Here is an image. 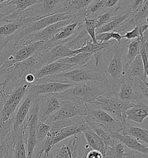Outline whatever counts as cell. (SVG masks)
Returning a JSON list of instances; mask_svg holds the SVG:
<instances>
[{"label":"cell","mask_w":148,"mask_h":158,"mask_svg":"<svg viewBox=\"0 0 148 158\" xmlns=\"http://www.w3.org/2000/svg\"><path fill=\"white\" fill-rule=\"evenodd\" d=\"M47 81H63L71 84L98 82L109 85L105 71L92 65L79 67V68H75L73 70L71 69L69 71L40 79L34 84Z\"/></svg>","instance_id":"1"},{"label":"cell","mask_w":148,"mask_h":158,"mask_svg":"<svg viewBox=\"0 0 148 158\" xmlns=\"http://www.w3.org/2000/svg\"><path fill=\"white\" fill-rule=\"evenodd\" d=\"M134 104L121 102L115 92L109 87L87 106L88 107H97L107 112L114 119L125 127L127 123L125 111Z\"/></svg>","instance_id":"2"},{"label":"cell","mask_w":148,"mask_h":158,"mask_svg":"<svg viewBox=\"0 0 148 158\" xmlns=\"http://www.w3.org/2000/svg\"><path fill=\"white\" fill-rule=\"evenodd\" d=\"M30 85L20 84L13 89L0 88V122L2 124L13 121L15 112L27 92Z\"/></svg>","instance_id":"3"},{"label":"cell","mask_w":148,"mask_h":158,"mask_svg":"<svg viewBox=\"0 0 148 158\" xmlns=\"http://www.w3.org/2000/svg\"><path fill=\"white\" fill-rule=\"evenodd\" d=\"M109 85L98 82H86L74 85L60 93H56L62 100L81 102L90 104L103 93Z\"/></svg>","instance_id":"4"},{"label":"cell","mask_w":148,"mask_h":158,"mask_svg":"<svg viewBox=\"0 0 148 158\" xmlns=\"http://www.w3.org/2000/svg\"><path fill=\"white\" fill-rule=\"evenodd\" d=\"M69 141L60 142L54 146L56 158H84L90 148L81 133L73 137ZM49 158H53L49 155Z\"/></svg>","instance_id":"5"},{"label":"cell","mask_w":148,"mask_h":158,"mask_svg":"<svg viewBox=\"0 0 148 158\" xmlns=\"http://www.w3.org/2000/svg\"><path fill=\"white\" fill-rule=\"evenodd\" d=\"M75 15L67 12H60L46 16L40 17V18L36 20L28 22L24 27L10 41L14 42H18L28 35L37 33L52 24L72 19Z\"/></svg>","instance_id":"6"},{"label":"cell","mask_w":148,"mask_h":158,"mask_svg":"<svg viewBox=\"0 0 148 158\" xmlns=\"http://www.w3.org/2000/svg\"><path fill=\"white\" fill-rule=\"evenodd\" d=\"M87 110L88 106L84 102L62 100L58 110L53 113L45 122L49 123L59 120L72 119L84 116Z\"/></svg>","instance_id":"7"},{"label":"cell","mask_w":148,"mask_h":158,"mask_svg":"<svg viewBox=\"0 0 148 158\" xmlns=\"http://www.w3.org/2000/svg\"><path fill=\"white\" fill-rule=\"evenodd\" d=\"M106 74L108 84L115 92L118 85L125 78V65L123 62V51L116 46L106 68Z\"/></svg>","instance_id":"8"},{"label":"cell","mask_w":148,"mask_h":158,"mask_svg":"<svg viewBox=\"0 0 148 158\" xmlns=\"http://www.w3.org/2000/svg\"><path fill=\"white\" fill-rule=\"evenodd\" d=\"M39 18V16L28 17L15 20H7L5 18L4 20L0 22V52L5 45L19 33L28 22L36 20Z\"/></svg>","instance_id":"9"},{"label":"cell","mask_w":148,"mask_h":158,"mask_svg":"<svg viewBox=\"0 0 148 158\" xmlns=\"http://www.w3.org/2000/svg\"><path fill=\"white\" fill-rule=\"evenodd\" d=\"M72 20L73 19L72 18L67 20L60 21L56 23L52 24L37 33L30 34L18 42H14L11 41H9V42L15 45H27L34 42L48 41L52 39L62 28L71 23Z\"/></svg>","instance_id":"10"},{"label":"cell","mask_w":148,"mask_h":158,"mask_svg":"<svg viewBox=\"0 0 148 158\" xmlns=\"http://www.w3.org/2000/svg\"><path fill=\"white\" fill-rule=\"evenodd\" d=\"M85 116L87 121L102 124L111 133H120L124 128V126L114 119L109 114L97 107H88Z\"/></svg>","instance_id":"11"},{"label":"cell","mask_w":148,"mask_h":158,"mask_svg":"<svg viewBox=\"0 0 148 158\" xmlns=\"http://www.w3.org/2000/svg\"><path fill=\"white\" fill-rule=\"evenodd\" d=\"M39 110L38 120L45 121L60 108L62 100L57 94H45L38 96Z\"/></svg>","instance_id":"12"},{"label":"cell","mask_w":148,"mask_h":158,"mask_svg":"<svg viewBox=\"0 0 148 158\" xmlns=\"http://www.w3.org/2000/svg\"><path fill=\"white\" fill-rule=\"evenodd\" d=\"M74 85L63 81H47L31 84L28 90L32 92L36 96H38L45 94L61 93L72 87Z\"/></svg>","instance_id":"13"},{"label":"cell","mask_w":148,"mask_h":158,"mask_svg":"<svg viewBox=\"0 0 148 158\" xmlns=\"http://www.w3.org/2000/svg\"><path fill=\"white\" fill-rule=\"evenodd\" d=\"M37 97L38 96H36L32 92L27 90V92L19 104L14 115L12 130L17 131L22 128L33 102Z\"/></svg>","instance_id":"14"},{"label":"cell","mask_w":148,"mask_h":158,"mask_svg":"<svg viewBox=\"0 0 148 158\" xmlns=\"http://www.w3.org/2000/svg\"><path fill=\"white\" fill-rule=\"evenodd\" d=\"M73 67H75L58 61L46 64L35 72V82L34 84L40 79L59 74L60 73L72 69Z\"/></svg>","instance_id":"15"},{"label":"cell","mask_w":148,"mask_h":158,"mask_svg":"<svg viewBox=\"0 0 148 158\" xmlns=\"http://www.w3.org/2000/svg\"><path fill=\"white\" fill-rule=\"evenodd\" d=\"M12 131L14 133V137L9 145L8 158H27V145L23 136L22 127L18 130Z\"/></svg>","instance_id":"16"},{"label":"cell","mask_w":148,"mask_h":158,"mask_svg":"<svg viewBox=\"0 0 148 158\" xmlns=\"http://www.w3.org/2000/svg\"><path fill=\"white\" fill-rule=\"evenodd\" d=\"M80 129L81 133L89 147L100 152L104 156L105 152V145L101 138L87 125L86 119L80 123Z\"/></svg>","instance_id":"17"},{"label":"cell","mask_w":148,"mask_h":158,"mask_svg":"<svg viewBox=\"0 0 148 158\" xmlns=\"http://www.w3.org/2000/svg\"><path fill=\"white\" fill-rule=\"evenodd\" d=\"M117 98L123 102L129 104H135L141 101L138 96L134 91L128 80L125 77L119 84L115 90Z\"/></svg>","instance_id":"18"},{"label":"cell","mask_w":148,"mask_h":158,"mask_svg":"<svg viewBox=\"0 0 148 158\" xmlns=\"http://www.w3.org/2000/svg\"><path fill=\"white\" fill-rule=\"evenodd\" d=\"M127 121L142 124L148 115V104L139 101L125 111Z\"/></svg>","instance_id":"19"},{"label":"cell","mask_w":148,"mask_h":158,"mask_svg":"<svg viewBox=\"0 0 148 158\" xmlns=\"http://www.w3.org/2000/svg\"><path fill=\"white\" fill-rule=\"evenodd\" d=\"M41 1L42 0H10L7 2L1 4L0 10L6 6H12L11 9L5 10L4 12L15 16L33 5L37 4Z\"/></svg>","instance_id":"20"},{"label":"cell","mask_w":148,"mask_h":158,"mask_svg":"<svg viewBox=\"0 0 148 158\" xmlns=\"http://www.w3.org/2000/svg\"><path fill=\"white\" fill-rule=\"evenodd\" d=\"M125 77L137 78L148 82V75L145 72L143 61L140 54L136 56L129 66L125 69Z\"/></svg>","instance_id":"21"},{"label":"cell","mask_w":148,"mask_h":158,"mask_svg":"<svg viewBox=\"0 0 148 158\" xmlns=\"http://www.w3.org/2000/svg\"><path fill=\"white\" fill-rule=\"evenodd\" d=\"M112 136L119 141L125 147L131 149V151L148 155V146L140 143L133 137L127 135H121L119 133H112Z\"/></svg>","instance_id":"22"},{"label":"cell","mask_w":148,"mask_h":158,"mask_svg":"<svg viewBox=\"0 0 148 158\" xmlns=\"http://www.w3.org/2000/svg\"><path fill=\"white\" fill-rule=\"evenodd\" d=\"M78 24V22H74L72 20L71 23L65 26L60 31L57 33L52 39L48 41H46V50L56 44H60V42L64 41L67 38L69 37L71 35H72L74 34L75 30Z\"/></svg>","instance_id":"23"},{"label":"cell","mask_w":148,"mask_h":158,"mask_svg":"<svg viewBox=\"0 0 148 158\" xmlns=\"http://www.w3.org/2000/svg\"><path fill=\"white\" fill-rule=\"evenodd\" d=\"M86 123L101 138L105 145V147L112 145L118 141L112 136L111 131L102 124L87 120Z\"/></svg>","instance_id":"24"},{"label":"cell","mask_w":148,"mask_h":158,"mask_svg":"<svg viewBox=\"0 0 148 158\" xmlns=\"http://www.w3.org/2000/svg\"><path fill=\"white\" fill-rule=\"evenodd\" d=\"M79 133H81L80 124L63 127L55 133H50L53 136V145L55 146L56 144L60 143V142L72 137Z\"/></svg>","instance_id":"25"},{"label":"cell","mask_w":148,"mask_h":158,"mask_svg":"<svg viewBox=\"0 0 148 158\" xmlns=\"http://www.w3.org/2000/svg\"><path fill=\"white\" fill-rule=\"evenodd\" d=\"M120 133L123 135H129L137 139L140 143L148 145V130L146 129L130 125L127 123Z\"/></svg>","instance_id":"26"},{"label":"cell","mask_w":148,"mask_h":158,"mask_svg":"<svg viewBox=\"0 0 148 158\" xmlns=\"http://www.w3.org/2000/svg\"><path fill=\"white\" fill-rule=\"evenodd\" d=\"M94 0H68L62 5V12L76 14L86 10Z\"/></svg>","instance_id":"27"},{"label":"cell","mask_w":148,"mask_h":158,"mask_svg":"<svg viewBox=\"0 0 148 158\" xmlns=\"http://www.w3.org/2000/svg\"><path fill=\"white\" fill-rule=\"evenodd\" d=\"M92 56V53H80L71 57H65L57 61L73 65L75 67H84L92 65L90 63Z\"/></svg>","instance_id":"28"},{"label":"cell","mask_w":148,"mask_h":158,"mask_svg":"<svg viewBox=\"0 0 148 158\" xmlns=\"http://www.w3.org/2000/svg\"><path fill=\"white\" fill-rule=\"evenodd\" d=\"M111 45V44L109 42H97L96 44H93L92 41L86 42L83 46L75 50V54L80 53H95L98 52L105 51L107 48Z\"/></svg>","instance_id":"29"},{"label":"cell","mask_w":148,"mask_h":158,"mask_svg":"<svg viewBox=\"0 0 148 158\" xmlns=\"http://www.w3.org/2000/svg\"><path fill=\"white\" fill-rule=\"evenodd\" d=\"M129 15H121L116 18H113L107 23L102 25L101 27L96 29V35L101 34V33L111 32L115 30V29L119 27V26L123 23L125 19L128 17Z\"/></svg>","instance_id":"30"},{"label":"cell","mask_w":148,"mask_h":158,"mask_svg":"<svg viewBox=\"0 0 148 158\" xmlns=\"http://www.w3.org/2000/svg\"><path fill=\"white\" fill-rule=\"evenodd\" d=\"M126 152L125 146L119 141L106 147L104 158H121Z\"/></svg>","instance_id":"31"},{"label":"cell","mask_w":148,"mask_h":158,"mask_svg":"<svg viewBox=\"0 0 148 158\" xmlns=\"http://www.w3.org/2000/svg\"><path fill=\"white\" fill-rule=\"evenodd\" d=\"M143 38H138L134 39V40L131 41L129 44L128 51L126 55V64L125 65V69L129 66L130 63L134 60V58L139 54L140 41Z\"/></svg>","instance_id":"32"},{"label":"cell","mask_w":148,"mask_h":158,"mask_svg":"<svg viewBox=\"0 0 148 158\" xmlns=\"http://www.w3.org/2000/svg\"><path fill=\"white\" fill-rule=\"evenodd\" d=\"M148 27V23L137 25L132 30L126 32L124 35H122V38H125L128 40H132L138 38H143L144 33L146 31Z\"/></svg>","instance_id":"33"},{"label":"cell","mask_w":148,"mask_h":158,"mask_svg":"<svg viewBox=\"0 0 148 158\" xmlns=\"http://www.w3.org/2000/svg\"><path fill=\"white\" fill-rule=\"evenodd\" d=\"M51 130V127L44 122L38 121L36 126L37 144H40L45 139Z\"/></svg>","instance_id":"34"},{"label":"cell","mask_w":148,"mask_h":158,"mask_svg":"<svg viewBox=\"0 0 148 158\" xmlns=\"http://www.w3.org/2000/svg\"><path fill=\"white\" fill-rule=\"evenodd\" d=\"M96 38L98 42H109L111 39H113L119 43H120L121 40L123 39L122 35L119 33L116 32H106L101 33L96 35Z\"/></svg>","instance_id":"35"},{"label":"cell","mask_w":148,"mask_h":158,"mask_svg":"<svg viewBox=\"0 0 148 158\" xmlns=\"http://www.w3.org/2000/svg\"><path fill=\"white\" fill-rule=\"evenodd\" d=\"M148 0H145L143 4L137 10V13L134 17V21L138 25H141V22L142 20L148 22Z\"/></svg>","instance_id":"36"},{"label":"cell","mask_w":148,"mask_h":158,"mask_svg":"<svg viewBox=\"0 0 148 158\" xmlns=\"http://www.w3.org/2000/svg\"><path fill=\"white\" fill-rule=\"evenodd\" d=\"M84 25L86 33L91 38L93 44L97 43L96 38V23L95 19H89L86 17L84 18Z\"/></svg>","instance_id":"37"},{"label":"cell","mask_w":148,"mask_h":158,"mask_svg":"<svg viewBox=\"0 0 148 158\" xmlns=\"http://www.w3.org/2000/svg\"><path fill=\"white\" fill-rule=\"evenodd\" d=\"M107 0H97L93 4L90 6L88 10H84L85 13L84 14L86 15H92L94 14L98 10L104 7Z\"/></svg>","instance_id":"38"},{"label":"cell","mask_w":148,"mask_h":158,"mask_svg":"<svg viewBox=\"0 0 148 158\" xmlns=\"http://www.w3.org/2000/svg\"><path fill=\"white\" fill-rule=\"evenodd\" d=\"M12 124L13 121H10L5 124H2L0 122V144L4 141L7 135L12 129Z\"/></svg>","instance_id":"39"},{"label":"cell","mask_w":148,"mask_h":158,"mask_svg":"<svg viewBox=\"0 0 148 158\" xmlns=\"http://www.w3.org/2000/svg\"><path fill=\"white\" fill-rule=\"evenodd\" d=\"M113 17L112 14L109 12H105L101 16H98L97 19H95L96 23V28H99L101 27L102 25L107 23L111 20Z\"/></svg>","instance_id":"40"},{"label":"cell","mask_w":148,"mask_h":158,"mask_svg":"<svg viewBox=\"0 0 148 158\" xmlns=\"http://www.w3.org/2000/svg\"><path fill=\"white\" fill-rule=\"evenodd\" d=\"M121 158H148V155L131 151L126 152Z\"/></svg>","instance_id":"41"},{"label":"cell","mask_w":148,"mask_h":158,"mask_svg":"<svg viewBox=\"0 0 148 158\" xmlns=\"http://www.w3.org/2000/svg\"><path fill=\"white\" fill-rule=\"evenodd\" d=\"M84 158H104V156L100 152L90 148L86 153Z\"/></svg>","instance_id":"42"},{"label":"cell","mask_w":148,"mask_h":158,"mask_svg":"<svg viewBox=\"0 0 148 158\" xmlns=\"http://www.w3.org/2000/svg\"><path fill=\"white\" fill-rule=\"evenodd\" d=\"M145 0H134L133 4L131 10L133 11H137V10L143 4Z\"/></svg>","instance_id":"43"},{"label":"cell","mask_w":148,"mask_h":158,"mask_svg":"<svg viewBox=\"0 0 148 158\" xmlns=\"http://www.w3.org/2000/svg\"><path fill=\"white\" fill-rule=\"evenodd\" d=\"M119 0H107L105 5L104 6L105 8H112L115 5L117 4Z\"/></svg>","instance_id":"44"},{"label":"cell","mask_w":148,"mask_h":158,"mask_svg":"<svg viewBox=\"0 0 148 158\" xmlns=\"http://www.w3.org/2000/svg\"><path fill=\"white\" fill-rule=\"evenodd\" d=\"M6 15V14L5 13V12H0V22H2V20H4Z\"/></svg>","instance_id":"45"},{"label":"cell","mask_w":148,"mask_h":158,"mask_svg":"<svg viewBox=\"0 0 148 158\" xmlns=\"http://www.w3.org/2000/svg\"><path fill=\"white\" fill-rule=\"evenodd\" d=\"M0 158H5L4 157H3L1 154H0Z\"/></svg>","instance_id":"46"},{"label":"cell","mask_w":148,"mask_h":158,"mask_svg":"<svg viewBox=\"0 0 148 158\" xmlns=\"http://www.w3.org/2000/svg\"><path fill=\"white\" fill-rule=\"evenodd\" d=\"M49 158V156H48V157H46V158Z\"/></svg>","instance_id":"47"}]
</instances>
